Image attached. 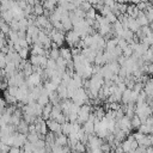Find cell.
Listing matches in <instances>:
<instances>
[{"mask_svg":"<svg viewBox=\"0 0 153 153\" xmlns=\"http://www.w3.org/2000/svg\"><path fill=\"white\" fill-rule=\"evenodd\" d=\"M80 41H81V37H80V35L78 32H75L74 30L67 31V33H66V42H67V44L69 47H72V48L78 47L79 48Z\"/></svg>","mask_w":153,"mask_h":153,"instance_id":"obj_1","label":"cell"},{"mask_svg":"<svg viewBox=\"0 0 153 153\" xmlns=\"http://www.w3.org/2000/svg\"><path fill=\"white\" fill-rule=\"evenodd\" d=\"M23 73L25 74L26 78L30 76V75L33 73V66H32V63H31L30 61L26 62V65H25V67H24V69H23Z\"/></svg>","mask_w":153,"mask_h":153,"instance_id":"obj_24","label":"cell"},{"mask_svg":"<svg viewBox=\"0 0 153 153\" xmlns=\"http://www.w3.org/2000/svg\"><path fill=\"white\" fill-rule=\"evenodd\" d=\"M1 18L6 22V23H11L13 19H14V17H13V13H12V11L11 10H8V11H4V12H1Z\"/></svg>","mask_w":153,"mask_h":153,"instance_id":"obj_20","label":"cell"},{"mask_svg":"<svg viewBox=\"0 0 153 153\" xmlns=\"http://www.w3.org/2000/svg\"><path fill=\"white\" fill-rule=\"evenodd\" d=\"M29 123L25 121V120H22L20 123L17 126V131H20V133H24V134H27L29 133Z\"/></svg>","mask_w":153,"mask_h":153,"instance_id":"obj_18","label":"cell"},{"mask_svg":"<svg viewBox=\"0 0 153 153\" xmlns=\"http://www.w3.org/2000/svg\"><path fill=\"white\" fill-rule=\"evenodd\" d=\"M49 36H50L53 43H56L59 47H61L62 43L66 41V35H65L62 31H60V30H57V29H55V27L49 32Z\"/></svg>","mask_w":153,"mask_h":153,"instance_id":"obj_3","label":"cell"},{"mask_svg":"<svg viewBox=\"0 0 153 153\" xmlns=\"http://www.w3.org/2000/svg\"><path fill=\"white\" fill-rule=\"evenodd\" d=\"M29 53H30L29 48H22V49L18 51V54L20 55V57H22V59H24V60H26V59H27Z\"/></svg>","mask_w":153,"mask_h":153,"instance_id":"obj_32","label":"cell"},{"mask_svg":"<svg viewBox=\"0 0 153 153\" xmlns=\"http://www.w3.org/2000/svg\"><path fill=\"white\" fill-rule=\"evenodd\" d=\"M108 66H109V68L111 69V72H112L114 74H118V72H120V69H121V65L118 63V61L109 62Z\"/></svg>","mask_w":153,"mask_h":153,"instance_id":"obj_22","label":"cell"},{"mask_svg":"<svg viewBox=\"0 0 153 153\" xmlns=\"http://www.w3.org/2000/svg\"><path fill=\"white\" fill-rule=\"evenodd\" d=\"M149 135V140H151V146H153V134H148Z\"/></svg>","mask_w":153,"mask_h":153,"instance_id":"obj_35","label":"cell"},{"mask_svg":"<svg viewBox=\"0 0 153 153\" xmlns=\"http://www.w3.org/2000/svg\"><path fill=\"white\" fill-rule=\"evenodd\" d=\"M13 1H20V0H13Z\"/></svg>","mask_w":153,"mask_h":153,"instance_id":"obj_39","label":"cell"},{"mask_svg":"<svg viewBox=\"0 0 153 153\" xmlns=\"http://www.w3.org/2000/svg\"><path fill=\"white\" fill-rule=\"evenodd\" d=\"M97 16H98V14H97V12H96V8L92 7L90 11L86 12V17H85V18H87V19H96Z\"/></svg>","mask_w":153,"mask_h":153,"instance_id":"obj_31","label":"cell"},{"mask_svg":"<svg viewBox=\"0 0 153 153\" xmlns=\"http://www.w3.org/2000/svg\"><path fill=\"white\" fill-rule=\"evenodd\" d=\"M136 20L139 22L140 26H147V25L149 24V19L147 18L146 12H143V11H140V12H139V14H137V17H136Z\"/></svg>","mask_w":153,"mask_h":153,"instance_id":"obj_12","label":"cell"},{"mask_svg":"<svg viewBox=\"0 0 153 153\" xmlns=\"http://www.w3.org/2000/svg\"><path fill=\"white\" fill-rule=\"evenodd\" d=\"M141 1H142V2H148L149 0H141Z\"/></svg>","mask_w":153,"mask_h":153,"instance_id":"obj_38","label":"cell"},{"mask_svg":"<svg viewBox=\"0 0 153 153\" xmlns=\"http://www.w3.org/2000/svg\"><path fill=\"white\" fill-rule=\"evenodd\" d=\"M146 94H147V103H152L153 102V79H148V81L145 84V87H143Z\"/></svg>","mask_w":153,"mask_h":153,"instance_id":"obj_9","label":"cell"},{"mask_svg":"<svg viewBox=\"0 0 153 153\" xmlns=\"http://www.w3.org/2000/svg\"><path fill=\"white\" fill-rule=\"evenodd\" d=\"M47 126H48V129H49L50 131L55 133L56 135L62 133V124L59 123L56 120H53V118L47 120Z\"/></svg>","mask_w":153,"mask_h":153,"instance_id":"obj_7","label":"cell"},{"mask_svg":"<svg viewBox=\"0 0 153 153\" xmlns=\"http://www.w3.org/2000/svg\"><path fill=\"white\" fill-rule=\"evenodd\" d=\"M47 153H51V152H47Z\"/></svg>","mask_w":153,"mask_h":153,"instance_id":"obj_40","label":"cell"},{"mask_svg":"<svg viewBox=\"0 0 153 153\" xmlns=\"http://www.w3.org/2000/svg\"><path fill=\"white\" fill-rule=\"evenodd\" d=\"M42 79H43L42 75L39 73H36V72H33L30 76H27L26 78V82H27L30 90L33 88V87H36V86H38V85H41L42 84Z\"/></svg>","mask_w":153,"mask_h":153,"instance_id":"obj_5","label":"cell"},{"mask_svg":"<svg viewBox=\"0 0 153 153\" xmlns=\"http://www.w3.org/2000/svg\"><path fill=\"white\" fill-rule=\"evenodd\" d=\"M42 57H43V55H31L30 56V62L32 63V66L42 67Z\"/></svg>","mask_w":153,"mask_h":153,"instance_id":"obj_21","label":"cell"},{"mask_svg":"<svg viewBox=\"0 0 153 153\" xmlns=\"http://www.w3.org/2000/svg\"><path fill=\"white\" fill-rule=\"evenodd\" d=\"M56 91H57V93H59V97H60L62 100H63V99H68V88H67L66 85L60 84Z\"/></svg>","mask_w":153,"mask_h":153,"instance_id":"obj_15","label":"cell"},{"mask_svg":"<svg viewBox=\"0 0 153 153\" xmlns=\"http://www.w3.org/2000/svg\"><path fill=\"white\" fill-rule=\"evenodd\" d=\"M44 11H45V8H44L43 4L36 1V4L33 5V14H35L36 17H37V16H42V14H44Z\"/></svg>","mask_w":153,"mask_h":153,"instance_id":"obj_17","label":"cell"},{"mask_svg":"<svg viewBox=\"0 0 153 153\" xmlns=\"http://www.w3.org/2000/svg\"><path fill=\"white\" fill-rule=\"evenodd\" d=\"M72 129H73V123H72V122L67 121V122H65V123L62 124V133H63V134L69 135V133L72 131Z\"/></svg>","mask_w":153,"mask_h":153,"instance_id":"obj_25","label":"cell"},{"mask_svg":"<svg viewBox=\"0 0 153 153\" xmlns=\"http://www.w3.org/2000/svg\"><path fill=\"white\" fill-rule=\"evenodd\" d=\"M103 139L99 137L97 134H92L88 136V143H87V148L88 149H94V148H100L102 143H103Z\"/></svg>","mask_w":153,"mask_h":153,"instance_id":"obj_6","label":"cell"},{"mask_svg":"<svg viewBox=\"0 0 153 153\" xmlns=\"http://www.w3.org/2000/svg\"><path fill=\"white\" fill-rule=\"evenodd\" d=\"M53 106L54 104L53 103H48L47 105L43 106V114H42V118L43 120H49L50 118V115H51V110H53Z\"/></svg>","mask_w":153,"mask_h":153,"instance_id":"obj_16","label":"cell"},{"mask_svg":"<svg viewBox=\"0 0 153 153\" xmlns=\"http://www.w3.org/2000/svg\"><path fill=\"white\" fill-rule=\"evenodd\" d=\"M140 24H139V22L136 20V18H134V17H128V29L129 30H131L133 32H137L139 30H140Z\"/></svg>","mask_w":153,"mask_h":153,"instance_id":"obj_11","label":"cell"},{"mask_svg":"<svg viewBox=\"0 0 153 153\" xmlns=\"http://www.w3.org/2000/svg\"><path fill=\"white\" fill-rule=\"evenodd\" d=\"M130 1H131L134 5H137L139 2H141V0H130Z\"/></svg>","mask_w":153,"mask_h":153,"instance_id":"obj_36","label":"cell"},{"mask_svg":"<svg viewBox=\"0 0 153 153\" xmlns=\"http://www.w3.org/2000/svg\"><path fill=\"white\" fill-rule=\"evenodd\" d=\"M92 112H91V106H90V104H84V105H81L80 106V111H79V114H78V123H80V124H84L86 121H88V118H90V115H91Z\"/></svg>","mask_w":153,"mask_h":153,"instance_id":"obj_2","label":"cell"},{"mask_svg":"<svg viewBox=\"0 0 153 153\" xmlns=\"http://www.w3.org/2000/svg\"><path fill=\"white\" fill-rule=\"evenodd\" d=\"M139 12H140V10L137 8L136 5H130V6H128V10H127V13H126V14H128L129 17L136 18L137 14H139Z\"/></svg>","mask_w":153,"mask_h":153,"instance_id":"obj_19","label":"cell"},{"mask_svg":"<svg viewBox=\"0 0 153 153\" xmlns=\"http://www.w3.org/2000/svg\"><path fill=\"white\" fill-rule=\"evenodd\" d=\"M60 48H50L49 50V57L50 59H54V60H57L60 57Z\"/></svg>","mask_w":153,"mask_h":153,"instance_id":"obj_28","label":"cell"},{"mask_svg":"<svg viewBox=\"0 0 153 153\" xmlns=\"http://www.w3.org/2000/svg\"><path fill=\"white\" fill-rule=\"evenodd\" d=\"M88 153H104L102 148H94V149H88Z\"/></svg>","mask_w":153,"mask_h":153,"instance_id":"obj_34","label":"cell"},{"mask_svg":"<svg viewBox=\"0 0 153 153\" xmlns=\"http://www.w3.org/2000/svg\"><path fill=\"white\" fill-rule=\"evenodd\" d=\"M27 141V134L20 133V131H16L14 133V145L16 147H23L25 145V142Z\"/></svg>","mask_w":153,"mask_h":153,"instance_id":"obj_8","label":"cell"},{"mask_svg":"<svg viewBox=\"0 0 153 153\" xmlns=\"http://www.w3.org/2000/svg\"><path fill=\"white\" fill-rule=\"evenodd\" d=\"M117 127H118V128H121L122 130H124V131L129 135L130 130L133 129V128H131V118H130V117H128L127 115H124L122 118L117 120Z\"/></svg>","mask_w":153,"mask_h":153,"instance_id":"obj_4","label":"cell"},{"mask_svg":"<svg viewBox=\"0 0 153 153\" xmlns=\"http://www.w3.org/2000/svg\"><path fill=\"white\" fill-rule=\"evenodd\" d=\"M55 143L61 146V147H65L69 143V139H68V135L61 133V134H57L56 135V139H55Z\"/></svg>","mask_w":153,"mask_h":153,"instance_id":"obj_10","label":"cell"},{"mask_svg":"<svg viewBox=\"0 0 153 153\" xmlns=\"http://www.w3.org/2000/svg\"><path fill=\"white\" fill-rule=\"evenodd\" d=\"M11 31H12L11 25H10L8 23H6V22L2 19V20H1V32H4V33H6V35H8Z\"/></svg>","mask_w":153,"mask_h":153,"instance_id":"obj_29","label":"cell"},{"mask_svg":"<svg viewBox=\"0 0 153 153\" xmlns=\"http://www.w3.org/2000/svg\"><path fill=\"white\" fill-rule=\"evenodd\" d=\"M141 124H142L141 118L135 114V115L131 117V128H133V129H139Z\"/></svg>","mask_w":153,"mask_h":153,"instance_id":"obj_23","label":"cell"},{"mask_svg":"<svg viewBox=\"0 0 153 153\" xmlns=\"http://www.w3.org/2000/svg\"><path fill=\"white\" fill-rule=\"evenodd\" d=\"M82 129H84V130H85V133H86V134H88V135L94 134V122H93V121H91V120L86 121V122L82 124Z\"/></svg>","mask_w":153,"mask_h":153,"instance_id":"obj_14","label":"cell"},{"mask_svg":"<svg viewBox=\"0 0 153 153\" xmlns=\"http://www.w3.org/2000/svg\"><path fill=\"white\" fill-rule=\"evenodd\" d=\"M149 105H151V110H152V115H153V102H152Z\"/></svg>","mask_w":153,"mask_h":153,"instance_id":"obj_37","label":"cell"},{"mask_svg":"<svg viewBox=\"0 0 153 153\" xmlns=\"http://www.w3.org/2000/svg\"><path fill=\"white\" fill-rule=\"evenodd\" d=\"M130 96H131V88H127L122 94V100L121 102H123L124 104L130 103Z\"/></svg>","mask_w":153,"mask_h":153,"instance_id":"obj_27","label":"cell"},{"mask_svg":"<svg viewBox=\"0 0 153 153\" xmlns=\"http://www.w3.org/2000/svg\"><path fill=\"white\" fill-rule=\"evenodd\" d=\"M60 55L61 57H63L65 60L69 61V60H73V54H72V50L67 47H61L60 48Z\"/></svg>","mask_w":153,"mask_h":153,"instance_id":"obj_13","label":"cell"},{"mask_svg":"<svg viewBox=\"0 0 153 153\" xmlns=\"http://www.w3.org/2000/svg\"><path fill=\"white\" fill-rule=\"evenodd\" d=\"M104 17H106V19L109 20L110 24H114V23H116V22L118 20V17H117L112 11H110V12H109L106 16H104Z\"/></svg>","mask_w":153,"mask_h":153,"instance_id":"obj_30","label":"cell"},{"mask_svg":"<svg viewBox=\"0 0 153 153\" xmlns=\"http://www.w3.org/2000/svg\"><path fill=\"white\" fill-rule=\"evenodd\" d=\"M44 87L47 88V91L50 93V92H54V91H56L57 90V87H59V85H56V84H54L53 81H45L44 82Z\"/></svg>","mask_w":153,"mask_h":153,"instance_id":"obj_26","label":"cell"},{"mask_svg":"<svg viewBox=\"0 0 153 153\" xmlns=\"http://www.w3.org/2000/svg\"><path fill=\"white\" fill-rule=\"evenodd\" d=\"M20 151H22V148H20V147L12 146V147L10 148V152H8V153H20Z\"/></svg>","mask_w":153,"mask_h":153,"instance_id":"obj_33","label":"cell"}]
</instances>
